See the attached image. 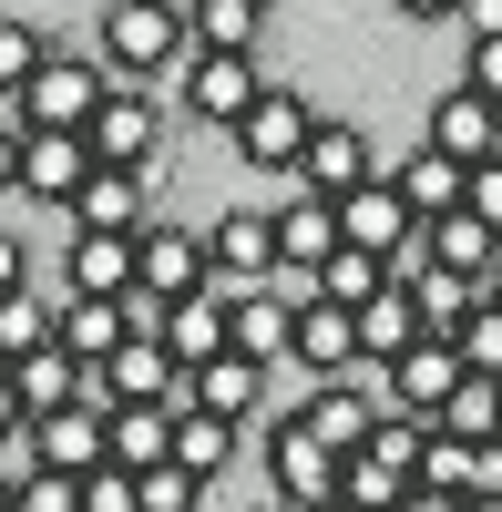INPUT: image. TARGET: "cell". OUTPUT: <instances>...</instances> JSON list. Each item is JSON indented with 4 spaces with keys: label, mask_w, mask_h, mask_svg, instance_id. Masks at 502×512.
Instances as JSON below:
<instances>
[{
    "label": "cell",
    "mask_w": 502,
    "mask_h": 512,
    "mask_svg": "<svg viewBox=\"0 0 502 512\" xmlns=\"http://www.w3.org/2000/svg\"><path fill=\"white\" fill-rule=\"evenodd\" d=\"M93 164L103 175H154V144H164V103L154 93H103V113H93Z\"/></svg>",
    "instance_id": "9c48e42d"
},
{
    "label": "cell",
    "mask_w": 502,
    "mask_h": 512,
    "mask_svg": "<svg viewBox=\"0 0 502 512\" xmlns=\"http://www.w3.org/2000/svg\"><path fill=\"white\" fill-rule=\"evenodd\" d=\"M267 512H277V502H267Z\"/></svg>",
    "instance_id": "c3c4849f"
},
{
    "label": "cell",
    "mask_w": 502,
    "mask_h": 512,
    "mask_svg": "<svg viewBox=\"0 0 502 512\" xmlns=\"http://www.w3.org/2000/svg\"><path fill=\"white\" fill-rule=\"evenodd\" d=\"M175 82H185V113H195V123H226V134L267 103V72H257V62H236V52H185Z\"/></svg>",
    "instance_id": "ba28073f"
},
{
    "label": "cell",
    "mask_w": 502,
    "mask_h": 512,
    "mask_svg": "<svg viewBox=\"0 0 502 512\" xmlns=\"http://www.w3.org/2000/svg\"><path fill=\"white\" fill-rule=\"evenodd\" d=\"M103 93H113V72H103V62H82V52H52V62L31 72V93L11 103V123H21V134H93Z\"/></svg>",
    "instance_id": "7a4b0ae2"
},
{
    "label": "cell",
    "mask_w": 502,
    "mask_h": 512,
    "mask_svg": "<svg viewBox=\"0 0 502 512\" xmlns=\"http://www.w3.org/2000/svg\"><path fill=\"white\" fill-rule=\"evenodd\" d=\"M421 246H431V267H451V277H472V287H492V267H502V236H492L482 216H441V226H431Z\"/></svg>",
    "instance_id": "cb8c5ba5"
},
{
    "label": "cell",
    "mask_w": 502,
    "mask_h": 512,
    "mask_svg": "<svg viewBox=\"0 0 502 512\" xmlns=\"http://www.w3.org/2000/svg\"><path fill=\"white\" fill-rule=\"evenodd\" d=\"M298 369H318V379H349L359 369V318L349 308H308L298 318V349H287Z\"/></svg>",
    "instance_id": "603a6c76"
},
{
    "label": "cell",
    "mask_w": 502,
    "mask_h": 512,
    "mask_svg": "<svg viewBox=\"0 0 502 512\" xmlns=\"http://www.w3.org/2000/svg\"><path fill=\"white\" fill-rule=\"evenodd\" d=\"M144 512H205V482L164 461V472H144Z\"/></svg>",
    "instance_id": "d590c367"
},
{
    "label": "cell",
    "mask_w": 502,
    "mask_h": 512,
    "mask_svg": "<svg viewBox=\"0 0 502 512\" xmlns=\"http://www.w3.org/2000/svg\"><path fill=\"white\" fill-rule=\"evenodd\" d=\"M318 287H328V308H369V297H390L400 277H390V256H359V246H339V256H328V267H318Z\"/></svg>",
    "instance_id": "f1b7e54d"
},
{
    "label": "cell",
    "mask_w": 502,
    "mask_h": 512,
    "mask_svg": "<svg viewBox=\"0 0 502 512\" xmlns=\"http://www.w3.org/2000/svg\"><path fill=\"white\" fill-rule=\"evenodd\" d=\"M123 338H134V318H123V308H103V297H62V349L93 369V379L123 359Z\"/></svg>",
    "instance_id": "ffe728a7"
},
{
    "label": "cell",
    "mask_w": 502,
    "mask_h": 512,
    "mask_svg": "<svg viewBox=\"0 0 502 512\" xmlns=\"http://www.w3.org/2000/svg\"><path fill=\"white\" fill-rule=\"evenodd\" d=\"M462 512H502V492H472V502H462Z\"/></svg>",
    "instance_id": "f6af8a7d"
},
{
    "label": "cell",
    "mask_w": 502,
    "mask_h": 512,
    "mask_svg": "<svg viewBox=\"0 0 502 512\" xmlns=\"http://www.w3.org/2000/svg\"><path fill=\"white\" fill-rule=\"evenodd\" d=\"M226 461H236V420H205V410H185V420H175V472L216 482Z\"/></svg>",
    "instance_id": "4dcf8cb0"
},
{
    "label": "cell",
    "mask_w": 502,
    "mask_h": 512,
    "mask_svg": "<svg viewBox=\"0 0 502 512\" xmlns=\"http://www.w3.org/2000/svg\"><path fill=\"white\" fill-rule=\"evenodd\" d=\"M267 482H277V512H328L349 482V461L298 431V410H267Z\"/></svg>",
    "instance_id": "3957f363"
},
{
    "label": "cell",
    "mask_w": 502,
    "mask_h": 512,
    "mask_svg": "<svg viewBox=\"0 0 502 512\" xmlns=\"http://www.w3.org/2000/svg\"><path fill=\"white\" fill-rule=\"evenodd\" d=\"M82 512H144V482L123 472V461H103V472L82 482Z\"/></svg>",
    "instance_id": "e575fe53"
},
{
    "label": "cell",
    "mask_w": 502,
    "mask_h": 512,
    "mask_svg": "<svg viewBox=\"0 0 502 512\" xmlns=\"http://www.w3.org/2000/svg\"><path fill=\"white\" fill-rule=\"evenodd\" d=\"M21 431H31V420H21V390H11V369H0V451H11Z\"/></svg>",
    "instance_id": "b9f144b4"
},
{
    "label": "cell",
    "mask_w": 502,
    "mask_h": 512,
    "mask_svg": "<svg viewBox=\"0 0 502 512\" xmlns=\"http://www.w3.org/2000/svg\"><path fill=\"white\" fill-rule=\"evenodd\" d=\"M21 512H82V482H62V472H21Z\"/></svg>",
    "instance_id": "8d00e7d4"
},
{
    "label": "cell",
    "mask_w": 502,
    "mask_h": 512,
    "mask_svg": "<svg viewBox=\"0 0 502 512\" xmlns=\"http://www.w3.org/2000/svg\"><path fill=\"white\" fill-rule=\"evenodd\" d=\"M462 369L472 379H502V308H492V297H482V318L462 328Z\"/></svg>",
    "instance_id": "836d02e7"
},
{
    "label": "cell",
    "mask_w": 502,
    "mask_h": 512,
    "mask_svg": "<svg viewBox=\"0 0 502 512\" xmlns=\"http://www.w3.org/2000/svg\"><path fill=\"white\" fill-rule=\"evenodd\" d=\"M431 154L462 164V175H472V164H492V154H502V103H482L472 82L431 93Z\"/></svg>",
    "instance_id": "30bf717a"
},
{
    "label": "cell",
    "mask_w": 502,
    "mask_h": 512,
    "mask_svg": "<svg viewBox=\"0 0 502 512\" xmlns=\"http://www.w3.org/2000/svg\"><path fill=\"white\" fill-rule=\"evenodd\" d=\"M400 512H462V492H410Z\"/></svg>",
    "instance_id": "7bdbcfd3"
},
{
    "label": "cell",
    "mask_w": 502,
    "mask_h": 512,
    "mask_svg": "<svg viewBox=\"0 0 502 512\" xmlns=\"http://www.w3.org/2000/svg\"><path fill=\"white\" fill-rule=\"evenodd\" d=\"M462 338H421L400 369H390V410H410V420H441L451 410V390H462Z\"/></svg>",
    "instance_id": "4fadbf2b"
},
{
    "label": "cell",
    "mask_w": 502,
    "mask_h": 512,
    "mask_svg": "<svg viewBox=\"0 0 502 512\" xmlns=\"http://www.w3.org/2000/svg\"><path fill=\"white\" fill-rule=\"evenodd\" d=\"M410 349H421V308H410V287H390V297H369L359 308V369H400Z\"/></svg>",
    "instance_id": "ac0fdd59"
},
{
    "label": "cell",
    "mask_w": 502,
    "mask_h": 512,
    "mask_svg": "<svg viewBox=\"0 0 502 512\" xmlns=\"http://www.w3.org/2000/svg\"><path fill=\"white\" fill-rule=\"evenodd\" d=\"M21 154H31V134H21V123H0V195H21Z\"/></svg>",
    "instance_id": "ab89813d"
},
{
    "label": "cell",
    "mask_w": 502,
    "mask_h": 512,
    "mask_svg": "<svg viewBox=\"0 0 502 512\" xmlns=\"http://www.w3.org/2000/svg\"><path fill=\"white\" fill-rule=\"evenodd\" d=\"M93 175H103V164H93L82 134H31V154H21V195H31V205H62V216L82 205Z\"/></svg>",
    "instance_id": "9a60e30c"
},
{
    "label": "cell",
    "mask_w": 502,
    "mask_h": 512,
    "mask_svg": "<svg viewBox=\"0 0 502 512\" xmlns=\"http://www.w3.org/2000/svg\"><path fill=\"white\" fill-rule=\"evenodd\" d=\"M185 31H195V52H236V62H257L267 11H257V0H195V11H185Z\"/></svg>",
    "instance_id": "d4e9b609"
},
{
    "label": "cell",
    "mask_w": 502,
    "mask_h": 512,
    "mask_svg": "<svg viewBox=\"0 0 502 512\" xmlns=\"http://www.w3.org/2000/svg\"><path fill=\"white\" fill-rule=\"evenodd\" d=\"M31 287V256H21V236H0V297H21Z\"/></svg>",
    "instance_id": "60d3db41"
},
{
    "label": "cell",
    "mask_w": 502,
    "mask_h": 512,
    "mask_svg": "<svg viewBox=\"0 0 502 512\" xmlns=\"http://www.w3.org/2000/svg\"><path fill=\"white\" fill-rule=\"evenodd\" d=\"M277 246H287V267H328V256H339V205L308 195V185H287V205H277Z\"/></svg>",
    "instance_id": "d6986e66"
},
{
    "label": "cell",
    "mask_w": 502,
    "mask_h": 512,
    "mask_svg": "<svg viewBox=\"0 0 502 512\" xmlns=\"http://www.w3.org/2000/svg\"><path fill=\"white\" fill-rule=\"evenodd\" d=\"M462 82H472L482 103H502V31H492V41H472V52H462Z\"/></svg>",
    "instance_id": "f35d334b"
},
{
    "label": "cell",
    "mask_w": 502,
    "mask_h": 512,
    "mask_svg": "<svg viewBox=\"0 0 502 512\" xmlns=\"http://www.w3.org/2000/svg\"><path fill=\"white\" fill-rule=\"evenodd\" d=\"M185 390H195L205 420H267V369L257 359H216V369H195Z\"/></svg>",
    "instance_id": "44dd1931"
},
{
    "label": "cell",
    "mask_w": 502,
    "mask_h": 512,
    "mask_svg": "<svg viewBox=\"0 0 502 512\" xmlns=\"http://www.w3.org/2000/svg\"><path fill=\"white\" fill-rule=\"evenodd\" d=\"M318 123H328V113L298 93V82H267V103L236 123V154H246V164H267V175H298L308 144H318Z\"/></svg>",
    "instance_id": "277c9868"
},
{
    "label": "cell",
    "mask_w": 502,
    "mask_h": 512,
    "mask_svg": "<svg viewBox=\"0 0 502 512\" xmlns=\"http://www.w3.org/2000/svg\"><path fill=\"white\" fill-rule=\"evenodd\" d=\"M380 175H390V154L369 144L359 123H318V144H308V164H298V185H308V195H328V205L359 195V185H380Z\"/></svg>",
    "instance_id": "7c38bea8"
},
{
    "label": "cell",
    "mask_w": 502,
    "mask_h": 512,
    "mask_svg": "<svg viewBox=\"0 0 502 512\" xmlns=\"http://www.w3.org/2000/svg\"><path fill=\"white\" fill-rule=\"evenodd\" d=\"M175 420L185 410H113V461H123V472H164V461H175Z\"/></svg>",
    "instance_id": "484cf974"
},
{
    "label": "cell",
    "mask_w": 502,
    "mask_h": 512,
    "mask_svg": "<svg viewBox=\"0 0 502 512\" xmlns=\"http://www.w3.org/2000/svg\"><path fill=\"white\" fill-rule=\"evenodd\" d=\"M154 216H144V175H93L82 185V205H72V236H144Z\"/></svg>",
    "instance_id": "7402d4cb"
},
{
    "label": "cell",
    "mask_w": 502,
    "mask_h": 512,
    "mask_svg": "<svg viewBox=\"0 0 502 512\" xmlns=\"http://www.w3.org/2000/svg\"><path fill=\"white\" fill-rule=\"evenodd\" d=\"M492 308H502V267H492Z\"/></svg>",
    "instance_id": "bcb514c9"
},
{
    "label": "cell",
    "mask_w": 502,
    "mask_h": 512,
    "mask_svg": "<svg viewBox=\"0 0 502 512\" xmlns=\"http://www.w3.org/2000/svg\"><path fill=\"white\" fill-rule=\"evenodd\" d=\"M421 451H431V420H410V410H380V431H369V451H359V461H380L390 482H410V492H421Z\"/></svg>",
    "instance_id": "f546056e"
},
{
    "label": "cell",
    "mask_w": 502,
    "mask_h": 512,
    "mask_svg": "<svg viewBox=\"0 0 502 512\" xmlns=\"http://www.w3.org/2000/svg\"><path fill=\"white\" fill-rule=\"evenodd\" d=\"M185 52H195V31H185L175 0H113L93 62L113 72V93H154L164 72H185Z\"/></svg>",
    "instance_id": "6da1fadb"
},
{
    "label": "cell",
    "mask_w": 502,
    "mask_h": 512,
    "mask_svg": "<svg viewBox=\"0 0 502 512\" xmlns=\"http://www.w3.org/2000/svg\"><path fill=\"white\" fill-rule=\"evenodd\" d=\"M441 441H462V451H492L502 441V379H462V390H451V410L431 420Z\"/></svg>",
    "instance_id": "83f0119b"
},
{
    "label": "cell",
    "mask_w": 502,
    "mask_h": 512,
    "mask_svg": "<svg viewBox=\"0 0 502 512\" xmlns=\"http://www.w3.org/2000/svg\"><path fill=\"white\" fill-rule=\"evenodd\" d=\"M339 246L390 256V267H400L410 246H421V216L400 205V185H390V175H380V185H359V195H339Z\"/></svg>",
    "instance_id": "8fae6325"
},
{
    "label": "cell",
    "mask_w": 502,
    "mask_h": 512,
    "mask_svg": "<svg viewBox=\"0 0 502 512\" xmlns=\"http://www.w3.org/2000/svg\"><path fill=\"white\" fill-rule=\"evenodd\" d=\"M41 62H52V41H41L31 21H0V93H11V103H21Z\"/></svg>",
    "instance_id": "1f68e13d"
},
{
    "label": "cell",
    "mask_w": 502,
    "mask_h": 512,
    "mask_svg": "<svg viewBox=\"0 0 502 512\" xmlns=\"http://www.w3.org/2000/svg\"><path fill=\"white\" fill-rule=\"evenodd\" d=\"M0 512H21V472H0Z\"/></svg>",
    "instance_id": "ee69618b"
},
{
    "label": "cell",
    "mask_w": 502,
    "mask_h": 512,
    "mask_svg": "<svg viewBox=\"0 0 502 512\" xmlns=\"http://www.w3.org/2000/svg\"><path fill=\"white\" fill-rule=\"evenodd\" d=\"M390 185H400L410 216H421V236H431L441 216H462V195H472V175H462V164H441L431 144H421V154H400V164H390Z\"/></svg>",
    "instance_id": "e0dca14e"
},
{
    "label": "cell",
    "mask_w": 502,
    "mask_h": 512,
    "mask_svg": "<svg viewBox=\"0 0 502 512\" xmlns=\"http://www.w3.org/2000/svg\"><path fill=\"white\" fill-rule=\"evenodd\" d=\"M287 349H298V318H287V308H277L267 287H246V297H236V359H257V369H277Z\"/></svg>",
    "instance_id": "4316f807"
},
{
    "label": "cell",
    "mask_w": 502,
    "mask_h": 512,
    "mask_svg": "<svg viewBox=\"0 0 502 512\" xmlns=\"http://www.w3.org/2000/svg\"><path fill=\"white\" fill-rule=\"evenodd\" d=\"M205 256H216V287H267L287 267V246H277V205H226L216 226H205Z\"/></svg>",
    "instance_id": "8992f818"
},
{
    "label": "cell",
    "mask_w": 502,
    "mask_h": 512,
    "mask_svg": "<svg viewBox=\"0 0 502 512\" xmlns=\"http://www.w3.org/2000/svg\"><path fill=\"white\" fill-rule=\"evenodd\" d=\"M21 451H31V472L93 482L103 461H113V410H103V400H82V410H62V420H31V431H21Z\"/></svg>",
    "instance_id": "52a82bcc"
},
{
    "label": "cell",
    "mask_w": 502,
    "mask_h": 512,
    "mask_svg": "<svg viewBox=\"0 0 502 512\" xmlns=\"http://www.w3.org/2000/svg\"><path fill=\"white\" fill-rule=\"evenodd\" d=\"M216 287V256H205L195 226H144L134 236V297H154V308H185V297Z\"/></svg>",
    "instance_id": "5b68a950"
},
{
    "label": "cell",
    "mask_w": 502,
    "mask_h": 512,
    "mask_svg": "<svg viewBox=\"0 0 502 512\" xmlns=\"http://www.w3.org/2000/svg\"><path fill=\"white\" fill-rule=\"evenodd\" d=\"M380 410H390V400H359L349 379H318V390L298 400V431H308V441H328L339 461H359V451H369V431H380Z\"/></svg>",
    "instance_id": "5bb4252c"
},
{
    "label": "cell",
    "mask_w": 502,
    "mask_h": 512,
    "mask_svg": "<svg viewBox=\"0 0 502 512\" xmlns=\"http://www.w3.org/2000/svg\"><path fill=\"white\" fill-rule=\"evenodd\" d=\"M62 297H103V308H123V297H134V236H72L62 246Z\"/></svg>",
    "instance_id": "2e32d148"
},
{
    "label": "cell",
    "mask_w": 502,
    "mask_h": 512,
    "mask_svg": "<svg viewBox=\"0 0 502 512\" xmlns=\"http://www.w3.org/2000/svg\"><path fill=\"white\" fill-rule=\"evenodd\" d=\"M462 216H482V226L502 236V154H492V164H472V195H462Z\"/></svg>",
    "instance_id": "74e56055"
},
{
    "label": "cell",
    "mask_w": 502,
    "mask_h": 512,
    "mask_svg": "<svg viewBox=\"0 0 502 512\" xmlns=\"http://www.w3.org/2000/svg\"><path fill=\"white\" fill-rule=\"evenodd\" d=\"M328 512H359V502H328Z\"/></svg>",
    "instance_id": "7dc6e473"
},
{
    "label": "cell",
    "mask_w": 502,
    "mask_h": 512,
    "mask_svg": "<svg viewBox=\"0 0 502 512\" xmlns=\"http://www.w3.org/2000/svg\"><path fill=\"white\" fill-rule=\"evenodd\" d=\"M339 502H359V512H400V502H410V482H390L380 461H349V482H339Z\"/></svg>",
    "instance_id": "d6a6232c"
}]
</instances>
